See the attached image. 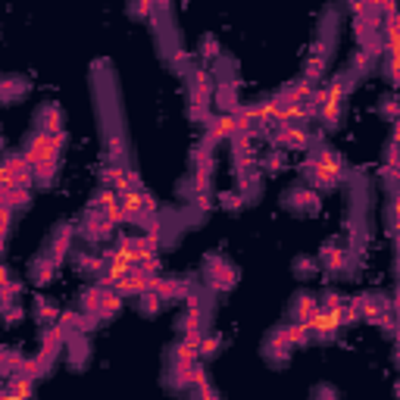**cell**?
<instances>
[{
	"label": "cell",
	"mask_w": 400,
	"mask_h": 400,
	"mask_svg": "<svg viewBox=\"0 0 400 400\" xmlns=\"http://www.w3.org/2000/svg\"><path fill=\"white\" fill-rule=\"evenodd\" d=\"M379 116L381 119H388V122H400V100L397 97H381Z\"/></svg>",
	"instance_id": "cell-23"
},
{
	"label": "cell",
	"mask_w": 400,
	"mask_h": 400,
	"mask_svg": "<svg viewBox=\"0 0 400 400\" xmlns=\"http://www.w3.org/2000/svg\"><path fill=\"white\" fill-rule=\"evenodd\" d=\"M191 163H194V172L197 176H210L213 178V169H216V160H213V150H210V144H200V148L191 154Z\"/></svg>",
	"instance_id": "cell-14"
},
{
	"label": "cell",
	"mask_w": 400,
	"mask_h": 400,
	"mask_svg": "<svg viewBox=\"0 0 400 400\" xmlns=\"http://www.w3.org/2000/svg\"><path fill=\"white\" fill-rule=\"evenodd\" d=\"M54 172H56V156H54V160L35 163V185H38V188H50V182H54Z\"/></svg>",
	"instance_id": "cell-21"
},
{
	"label": "cell",
	"mask_w": 400,
	"mask_h": 400,
	"mask_svg": "<svg viewBox=\"0 0 400 400\" xmlns=\"http://www.w3.org/2000/svg\"><path fill=\"white\" fill-rule=\"evenodd\" d=\"M341 307H344V297L335 294V291H325V294L319 297V309H329L331 313V309H341Z\"/></svg>",
	"instance_id": "cell-30"
},
{
	"label": "cell",
	"mask_w": 400,
	"mask_h": 400,
	"mask_svg": "<svg viewBox=\"0 0 400 400\" xmlns=\"http://www.w3.org/2000/svg\"><path fill=\"white\" fill-rule=\"evenodd\" d=\"M204 281L207 288L222 294V291H232L235 281H238V272L228 260H225L222 253H207L204 257Z\"/></svg>",
	"instance_id": "cell-1"
},
{
	"label": "cell",
	"mask_w": 400,
	"mask_h": 400,
	"mask_svg": "<svg viewBox=\"0 0 400 400\" xmlns=\"http://www.w3.org/2000/svg\"><path fill=\"white\" fill-rule=\"evenodd\" d=\"M150 288H154V291H160V294H163V301H182V297H188V294H191V281L160 279V275H156Z\"/></svg>",
	"instance_id": "cell-9"
},
{
	"label": "cell",
	"mask_w": 400,
	"mask_h": 400,
	"mask_svg": "<svg viewBox=\"0 0 400 400\" xmlns=\"http://www.w3.org/2000/svg\"><path fill=\"white\" fill-rule=\"evenodd\" d=\"M119 307H122V294L116 288H106L104 301H100V309H97V319H113L119 313Z\"/></svg>",
	"instance_id": "cell-17"
},
{
	"label": "cell",
	"mask_w": 400,
	"mask_h": 400,
	"mask_svg": "<svg viewBox=\"0 0 400 400\" xmlns=\"http://www.w3.org/2000/svg\"><path fill=\"white\" fill-rule=\"evenodd\" d=\"M385 75L391 78V84H397V88H400V50L388 54V60H385Z\"/></svg>",
	"instance_id": "cell-26"
},
{
	"label": "cell",
	"mask_w": 400,
	"mask_h": 400,
	"mask_svg": "<svg viewBox=\"0 0 400 400\" xmlns=\"http://www.w3.org/2000/svg\"><path fill=\"white\" fill-rule=\"evenodd\" d=\"M322 75H325V56H319V54H309L307 66H303V82L316 84Z\"/></svg>",
	"instance_id": "cell-18"
},
{
	"label": "cell",
	"mask_w": 400,
	"mask_h": 400,
	"mask_svg": "<svg viewBox=\"0 0 400 400\" xmlns=\"http://www.w3.org/2000/svg\"><path fill=\"white\" fill-rule=\"evenodd\" d=\"M281 200H285V207H288V210H294V213H307V216L319 213V197H316V191L309 188L307 182H303V185H294V188H288Z\"/></svg>",
	"instance_id": "cell-3"
},
{
	"label": "cell",
	"mask_w": 400,
	"mask_h": 400,
	"mask_svg": "<svg viewBox=\"0 0 400 400\" xmlns=\"http://www.w3.org/2000/svg\"><path fill=\"white\" fill-rule=\"evenodd\" d=\"M163 303H166V301H163V294H160V291H154V288H150V291H144V294H141L138 309H141V313H144V316H154V313H160V307H163Z\"/></svg>",
	"instance_id": "cell-19"
},
{
	"label": "cell",
	"mask_w": 400,
	"mask_h": 400,
	"mask_svg": "<svg viewBox=\"0 0 400 400\" xmlns=\"http://www.w3.org/2000/svg\"><path fill=\"white\" fill-rule=\"evenodd\" d=\"M319 266H325V272L347 275L351 266H353V257H351V250H341L338 244H329V247H322V253H319Z\"/></svg>",
	"instance_id": "cell-4"
},
{
	"label": "cell",
	"mask_w": 400,
	"mask_h": 400,
	"mask_svg": "<svg viewBox=\"0 0 400 400\" xmlns=\"http://www.w3.org/2000/svg\"><path fill=\"white\" fill-rule=\"evenodd\" d=\"M156 3V13H169V0H154Z\"/></svg>",
	"instance_id": "cell-33"
},
{
	"label": "cell",
	"mask_w": 400,
	"mask_h": 400,
	"mask_svg": "<svg viewBox=\"0 0 400 400\" xmlns=\"http://www.w3.org/2000/svg\"><path fill=\"white\" fill-rule=\"evenodd\" d=\"M54 269H56V260L50 257V253H41V257H35V260H32L28 275H32V281H35V285H47V281L54 279Z\"/></svg>",
	"instance_id": "cell-10"
},
{
	"label": "cell",
	"mask_w": 400,
	"mask_h": 400,
	"mask_svg": "<svg viewBox=\"0 0 400 400\" xmlns=\"http://www.w3.org/2000/svg\"><path fill=\"white\" fill-rule=\"evenodd\" d=\"M379 178H381V185H385L388 191L400 188V166H388V163H385V169L379 172Z\"/></svg>",
	"instance_id": "cell-28"
},
{
	"label": "cell",
	"mask_w": 400,
	"mask_h": 400,
	"mask_svg": "<svg viewBox=\"0 0 400 400\" xmlns=\"http://www.w3.org/2000/svg\"><path fill=\"white\" fill-rule=\"evenodd\" d=\"M394 391H397V394H400V381H397V388H394Z\"/></svg>",
	"instance_id": "cell-35"
},
{
	"label": "cell",
	"mask_w": 400,
	"mask_h": 400,
	"mask_svg": "<svg viewBox=\"0 0 400 400\" xmlns=\"http://www.w3.org/2000/svg\"><path fill=\"white\" fill-rule=\"evenodd\" d=\"M294 272H297V279H313V275H319V260H313V257H297Z\"/></svg>",
	"instance_id": "cell-22"
},
{
	"label": "cell",
	"mask_w": 400,
	"mask_h": 400,
	"mask_svg": "<svg viewBox=\"0 0 400 400\" xmlns=\"http://www.w3.org/2000/svg\"><path fill=\"white\" fill-rule=\"evenodd\" d=\"M213 97H216V106L222 113H235L241 110V100H238V82L235 78H225V82L216 84V91H213Z\"/></svg>",
	"instance_id": "cell-8"
},
{
	"label": "cell",
	"mask_w": 400,
	"mask_h": 400,
	"mask_svg": "<svg viewBox=\"0 0 400 400\" xmlns=\"http://www.w3.org/2000/svg\"><path fill=\"white\" fill-rule=\"evenodd\" d=\"M28 200H32L28 188H22V185H3V204L7 207L19 210V207H28Z\"/></svg>",
	"instance_id": "cell-16"
},
{
	"label": "cell",
	"mask_w": 400,
	"mask_h": 400,
	"mask_svg": "<svg viewBox=\"0 0 400 400\" xmlns=\"http://www.w3.org/2000/svg\"><path fill=\"white\" fill-rule=\"evenodd\" d=\"M281 166H285V150L281 148H272L266 156H263V169H266V172H279Z\"/></svg>",
	"instance_id": "cell-27"
},
{
	"label": "cell",
	"mask_w": 400,
	"mask_h": 400,
	"mask_svg": "<svg viewBox=\"0 0 400 400\" xmlns=\"http://www.w3.org/2000/svg\"><path fill=\"white\" fill-rule=\"evenodd\" d=\"M394 360H397V366H400V344H397V353H394Z\"/></svg>",
	"instance_id": "cell-34"
},
{
	"label": "cell",
	"mask_w": 400,
	"mask_h": 400,
	"mask_svg": "<svg viewBox=\"0 0 400 400\" xmlns=\"http://www.w3.org/2000/svg\"><path fill=\"white\" fill-rule=\"evenodd\" d=\"M219 200H222V207H225V210H232V213H238L241 210V207H244L247 204V200H250V197H247L244 194V191H225V194L222 197H219Z\"/></svg>",
	"instance_id": "cell-24"
},
{
	"label": "cell",
	"mask_w": 400,
	"mask_h": 400,
	"mask_svg": "<svg viewBox=\"0 0 400 400\" xmlns=\"http://www.w3.org/2000/svg\"><path fill=\"white\" fill-rule=\"evenodd\" d=\"M319 313V301L309 294H301L294 297V303H291V316H294V322H309V319Z\"/></svg>",
	"instance_id": "cell-13"
},
{
	"label": "cell",
	"mask_w": 400,
	"mask_h": 400,
	"mask_svg": "<svg viewBox=\"0 0 400 400\" xmlns=\"http://www.w3.org/2000/svg\"><path fill=\"white\" fill-rule=\"evenodd\" d=\"M66 347H69V366L72 369H84L88 360H91V344H88L84 331H75V335L66 338Z\"/></svg>",
	"instance_id": "cell-6"
},
{
	"label": "cell",
	"mask_w": 400,
	"mask_h": 400,
	"mask_svg": "<svg viewBox=\"0 0 400 400\" xmlns=\"http://www.w3.org/2000/svg\"><path fill=\"white\" fill-rule=\"evenodd\" d=\"M313 394H316V397H338V391L335 388H329V385H319Z\"/></svg>",
	"instance_id": "cell-32"
},
{
	"label": "cell",
	"mask_w": 400,
	"mask_h": 400,
	"mask_svg": "<svg viewBox=\"0 0 400 400\" xmlns=\"http://www.w3.org/2000/svg\"><path fill=\"white\" fill-rule=\"evenodd\" d=\"M75 232L78 228L75 225H69V222L60 225V228L54 232V241H50V257L56 260V266H60V263L66 260V253L72 250V238H75Z\"/></svg>",
	"instance_id": "cell-7"
},
{
	"label": "cell",
	"mask_w": 400,
	"mask_h": 400,
	"mask_svg": "<svg viewBox=\"0 0 400 400\" xmlns=\"http://www.w3.org/2000/svg\"><path fill=\"white\" fill-rule=\"evenodd\" d=\"M35 128L38 132H63V110L56 104H41L38 106V113H35Z\"/></svg>",
	"instance_id": "cell-5"
},
{
	"label": "cell",
	"mask_w": 400,
	"mask_h": 400,
	"mask_svg": "<svg viewBox=\"0 0 400 400\" xmlns=\"http://www.w3.org/2000/svg\"><path fill=\"white\" fill-rule=\"evenodd\" d=\"M200 56H207V60H219V56H222L219 41L213 35H204V41H200Z\"/></svg>",
	"instance_id": "cell-29"
},
{
	"label": "cell",
	"mask_w": 400,
	"mask_h": 400,
	"mask_svg": "<svg viewBox=\"0 0 400 400\" xmlns=\"http://www.w3.org/2000/svg\"><path fill=\"white\" fill-rule=\"evenodd\" d=\"M128 16L132 19H154V13H156V3L154 0H128Z\"/></svg>",
	"instance_id": "cell-20"
},
{
	"label": "cell",
	"mask_w": 400,
	"mask_h": 400,
	"mask_svg": "<svg viewBox=\"0 0 400 400\" xmlns=\"http://www.w3.org/2000/svg\"><path fill=\"white\" fill-rule=\"evenodd\" d=\"M385 163L388 166H400V141L391 138V144L385 148Z\"/></svg>",
	"instance_id": "cell-31"
},
{
	"label": "cell",
	"mask_w": 400,
	"mask_h": 400,
	"mask_svg": "<svg viewBox=\"0 0 400 400\" xmlns=\"http://www.w3.org/2000/svg\"><path fill=\"white\" fill-rule=\"evenodd\" d=\"M219 347H222V338H219V335H204V338H200V357H204V360L216 357Z\"/></svg>",
	"instance_id": "cell-25"
},
{
	"label": "cell",
	"mask_w": 400,
	"mask_h": 400,
	"mask_svg": "<svg viewBox=\"0 0 400 400\" xmlns=\"http://www.w3.org/2000/svg\"><path fill=\"white\" fill-rule=\"evenodd\" d=\"M75 269L82 275H100L106 269V257H100V253H94V250H78L75 253Z\"/></svg>",
	"instance_id": "cell-11"
},
{
	"label": "cell",
	"mask_w": 400,
	"mask_h": 400,
	"mask_svg": "<svg viewBox=\"0 0 400 400\" xmlns=\"http://www.w3.org/2000/svg\"><path fill=\"white\" fill-rule=\"evenodd\" d=\"M78 235H82L88 244H100V241H106L113 235V222L106 219L104 210L91 207V210L82 216V222H78Z\"/></svg>",
	"instance_id": "cell-2"
},
{
	"label": "cell",
	"mask_w": 400,
	"mask_h": 400,
	"mask_svg": "<svg viewBox=\"0 0 400 400\" xmlns=\"http://www.w3.org/2000/svg\"><path fill=\"white\" fill-rule=\"evenodd\" d=\"M0 94H3V100L7 104H16V97H25L28 94V82L19 75H7L3 78V84H0Z\"/></svg>",
	"instance_id": "cell-15"
},
{
	"label": "cell",
	"mask_w": 400,
	"mask_h": 400,
	"mask_svg": "<svg viewBox=\"0 0 400 400\" xmlns=\"http://www.w3.org/2000/svg\"><path fill=\"white\" fill-rule=\"evenodd\" d=\"M32 313H35V322L41 325V329L56 325V322H60V316H63V313L56 309V303L47 301V297H35V309H32Z\"/></svg>",
	"instance_id": "cell-12"
}]
</instances>
